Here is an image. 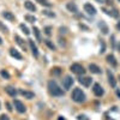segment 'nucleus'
Masks as SVG:
<instances>
[{
	"label": "nucleus",
	"instance_id": "a878e982",
	"mask_svg": "<svg viewBox=\"0 0 120 120\" xmlns=\"http://www.w3.org/2000/svg\"><path fill=\"white\" fill-rule=\"evenodd\" d=\"M19 28H21V29L23 30V31H24V34H25V35H29V34H30V31H29V29H28V28H26V26H25L24 24H21V25H19Z\"/></svg>",
	"mask_w": 120,
	"mask_h": 120
},
{
	"label": "nucleus",
	"instance_id": "a19ab883",
	"mask_svg": "<svg viewBox=\"0 0 120 120\" xmlns=\"http://www.w3.org/2000/svg\"><path fill=\"white\" fill-rule=\"evenodd\" d=\"M118 49H119V52H120V42H119V45H118Z\"/></svg>",
	"mask_w": 120,
	"mask_h": 120
},
{
	"label": "nucleus",
	"instance_id": "9b49d317",
	"mask_svg": "<svg viewBox=\"0 0 120 120\" xmlns=\"http://www.w3.org/2000/svg\"><path fill=\"white\" fill-rule=\"evenodd\" d=\"M19 94H21L22 96H24L25 98H29V100H31V98L34 97V93L28 91V90H23V89L19 90Z\"/></svg>",
	"mask_w": 120,
	"mask_h": 120
},
{
	"label": "nucleus",
	"instance_id": "4c0bfd02",
	"mask_svg": "<svg viewBox=\"0 0 120 120\" xmlns=\"http://www.w3.org/2000/svg\"><path fill=\"white\" fill-rule=\"evenodd\" d=\"M116 29H118V30H120V21H119V23L116 24Z\"/></svg>",
	"mask_w": 120,
	"mask_h": 120
},
{
	"label": "nucleus",
	"instance_id": "a18cd8bd",
	"mask_svg": "<svg viewBox=\"0 0 120 120\" xmlns=\"http://www.w3.org/2000/svg\"><path fill=\"white\" fill-rule=\"evenodd\" d=\"M119 79H120V78H119Z\"/></svg>",
	"mask_w": 120,
	"mask_h": 120
},
{
	"label": "nucleus",
	"instance_id": "f257e3e1",
	"mask_svg": "<svg viewBox=\"0 0 120 120\" xmlns=\"http://www.w3.org/2000/svg\"><path fill=\"white\" fill-rule=\"evenodd\" d=\"M48 91L53 96H61V95H64L63 89L56 84L55 81H49L48 82Z\"/></svg>",
	"mask_w": 120,
	"mask_h": 120
},
{
	"label": "nucleus",
	"instance_id": "2f4dec72",
	"mask_svg": "<svg viewBox=\"0 0 120 120\" xmlns=\"http://www.w3.org/2000/svg\"><path fill=\"white\" fill-rule=\"evenodd\" d=\"M43 13H45L46 16H49V17H55V15H54V13H52L51 11H43Z\"/></svg>",
	"mask_w": 120,
	"mask_h": 120
},
{
	"label": "nucleus",
	"instance_id": "58836bf2",
	"mask_svg": "<svg viewBox=\"0 0 120 120\" xmlns=\"http://www.w3.org/2000/svg\"><path fill=\"white\" fill-rule=\"evenodd\" d=\"M116 95H118V97H120V90H116Z\"/></svg>",
	"mask_w": 120,
	"mask_h": 120
},
{
	"label": "nucleus",
	"instance_id": "79ce46f5",
	"mask_svg": "<svg viewBox=\"0 0 120 120\" xmlns=\"http://www.w3.org/2000/svg\"><path fill=\"white\" fill-rule=\"evenodd\" d=\"M3 43V40H1V37H0V45H1Z\"/></svg>",
	"mask_w": 120,
	"mask_h": 120
},
{
	"label": "nucleus",
	"instance_id": "2eb2a0df",
	"mask_svg": "<svg viewBox=\"0 0 120 120\" xmlns=\"http://www.w3.org/2000/svg\"><path fill=\"white\" fill-rule=\"evenodd\" d=\"M24 6H25V8L26 10H29V11H36V7H35V5H34V3H31L30 0H26V1L24 3Z\"/></svg>",
	"mask_w": 120,
	"mask_h": 120
},
{
	"label": "nucleus",
	"instance_id": "f3484780",
	"mask_svg": "<svg viewBox=\"0 0 120 120\" xmlns=\"http://www.w3.org/2000/svg\"><path fill=\"white\" fill-rule=\"evenodd\" d=\"M3 17H4L5 19H7V21H10V22H13V21H15V16L10 12V11H4V12H3Z\"/></svg>",
	"mask_w": 120,
	"mask_h": 120
},
{
	"label": "nucleus",
	"instance_id": "72a5a7b5",
	"mask_svg": "<svg viewBox=\"0 0 120 120\" xmlns=\"http://www.w3.org/2000/svg\"><path fill=\"white\" fill-rule=\"evenodd\" d=\"M59 30H60V33H61V34H65V33L67 31V29H66V28H60Z\"/></svg>",
	"mask_w": 120,
	"mask_h": 120
},
{
	"label": "nucleus",
	"instance_id": "e433bc0d",
	"mask_svg": "<svg viewBox=\"0 0 120 120\" xmlns=\"http://www.w3.org/2000/svg\"><path fill=\"white\" fill-rule=\"evenodd\" d=\"M103 1H105L106 4H108V5H111V4H112V0H103Z\"/></svg>",
	"mask_w": 120,
	"mask_h": 120
},
{
	"label": "nucleus",
	"instance_id": "7ed1b4c3",
	"mask_svg": "<svg viewBox=\"0 0 120 120\" xmlns=\"http://www.w3.org/2000/svg\"><path fill=\"white\" fill-rule=\"evenodd\" d=\"M70 70L76 75H84L85 73V70L81 64H72L71 66H70Z\"/></svg>",
	"mask_w": 120,
	"mask_h": 120
},
{
	"label": "nucleus",
	"instance_id": "c03bdc74",
	"mask_svg": "<svg viewBox=\"0 0 120 120\" xmlns=\"http://www.w3.org/2000/svg\"><path fill=\"white\" fill-rule=\"evenodd\" d=\"M119 1H120V0H119Z\"/></svg>",
	"mask_w": 120,
	"mask_h": 120
},
{
	"label": "nucleus",
	"instance_id": "1a4fd4ad",
	"mask_svg": "<svg viewBox=\"0 0 120 120\" xmlns=\"http://www.w3.org/2000/svg\"><path fill=\"white\" fill-rule=\"evenodd\" d=\"M91 81H93V79L90 77H81V78H79V83H81L82 85H84V86H90Z\"/></svg>",
	"mask_w": 120,
	"mask_h": 120
},
{
	"label": "nucleus",
	"instance_id": "c9c22d12",
	"mask_svg": "<svg viewBox=\"0 0 120 120\" xmlns=\"http://www.w3.org/2000/svg\"><path fill=\"white\" fill-rule=\"evenodd\" d=\"M6 107H7V109H8V111H12V108H11V105H10V103H6Z\"/></svg>",
	"mask_w": 120,
	"mask_h": 120
},
{
	"label": "nucleus",
	"instance_id": "c85d7f7f",
	"mask_svg": "<svg viewBox=\"0 0 120 120\" xmlns=\"http://www.w3.org/2000/svg\"><path fill=\"white\" fill-rule=\"evenodd\" d=\"M0 29H1V31H3V33H7V31H8L7 26H5V25L3 24V22H0Z\"/></svg>",
	"mask_w": 120,
	"mask_h": 120
},
{
	"label": "nucleus",
	"instance_id": "dca6fc26",
	"mask_svg": "<svg viewBox=\"0 0 120 120\" xmlns=\"http://www.w3.org/2000/svg\"><path fill=\"white\" fill-rule=\"evenodd\" d=\"M107 76H108V81H109V84H111L113 88H115L116 85V82H115V79H114V76L111 71H107Z\"/></svg>",
	"mask_w": 120,
	"mask_h": 120
},
{
	"label": "nucleus",
	"instance_id": "bb28decb",
	"mask_svg": "<svg viewBox=\"0 0 120 120\" xmlns=\"http://www.w3.org/2000/svg\"><path fill=\"white\" fill-rule=\"evenodd\" d=\"M45 43H46V45H47L49 48H51L52 51H54V49H55V46H54V45H53L51 41H49V40H46V41H45Z\"/></svg>",
	"mask_w": 120,
	"mask_h": 120
},
{
	"label": "nucleus",
	"instance_id": "9d476101",
	"mask_svg": "<svg viewBox=\"0 0 120 120\" xmlns=\"http://www.w3.org/2000/svg\"><path fill=\"white\" fill-rule=\"evenodd\" d=\"M10 54H11V56H13V58H16V59H18V60H22V54L19 53L17 49H15V48H10Z\"/></svg>",
	"mask_w": 120,
	"mask_h": 120
},
{
	"label": "nucleus",
	"instance_id": "c756f323",
	"mask_svg": "<svg viewBox=\"0 0 120 120\" xmlns=\"http://www.w3.org/2000/svg\"><path fill=\"white\" fill-rule=\"evenodd\" d=\"M45 33H46L47 35H51V34H52V28H51V26L45 28Z\"/></svg>",
	"mask_w": 120,
	"mask_h": 120
},
{
	"label": "nucleus",
	"instance_id": "0eeeda50",
	"mask_svg": "<svg viewBox=\"0 0 120 120\" xmlns=\"http://www.w3.org/2000/svg\"><path fill=\"white\" fill-rule=\"evenodd\" d=\"M84 10H85L86 13L91 15V16H95L96 15V8L91 4H84Z\"/></svg>",
	"mask_w": 120,
	"mask_h": 120
},
{
	"label": "nucleus",
	"instance_id": "f03ea898",
	"mask_svg": "<svg viewBox=\"0 0 120 120\" xmlns=\"http://www.w3.org/2000/svg\"><path fill=\"white\" fill-rule=\"evenodd\" d=\"M71 97H72L73 101H75V102H77V103H82V102H84V101H85V94L82 91V89H79V88L73 89Z\"/></svg>",
	"mask_w": 120,
	"mask_h": 120
},
{
	"label": "nucleus",
	"instance_id": "4be33fe9",
	"mask_svg": "<svg viewBox=\"0 0 120 120\" xmlns=\"http://www.w3.org/2000/svg\"><path fill=\"white\" fill-rule=\"evenodd\" d=\"M36 1H37L38 4L46 6V7H51V6H52V3H49L48 0H36Z\"/></svg>",
	"mask_w": 120,
	"mask_h": 120
},
{
	"label": "nucleus",
	"instance_id": "393cba45",
	"mask_svg": "<svg viewBox=\"0 0 120 120\" xmlns=\"http://www.w3.org/2000/svg\"><path fill=\"white\" fill-rule=\"evenodd\" d=\"M0 75H1L4 78H6V79H8V78H10V73L6 71V70H1V71H0Z\"/></svg>",
	"mask_w": 120,
	"mask_h": 120
},
{
	"label": "nucleus",
	"instance_id": "5701e85b",
	"mask_svg": "<svg viewBox=\"0 0 120 120\" xmlns=\"http://www.w3.org/2000/svg\"><path fill=\"white\" fill-rule=\"evenodd\" d=\"M24 18H25L26 22H30V23H34V22L36 21V18H35L34 16H30V15H25Z\"/></svg>",
	"mask_w": 120,
	"mask_h": 120
},
{
	"label": "nucleus",
	"instance_id": "f8f14e48",
	"mask_svg": "<svg viewBox=\"0 0 120 120\" xmlns=\"http://www.w3.org/2000/svg\"><path fill=\"white\" fill-rule=\"evenodd\" d=\"M106 60H107V63H108V64H111V65H112L113 67H115V66L118 65L116 60H115V56H114L113 54H109V55H107Z\"/></svg>",
	"mask_w": 120,
	"mask_h": 120
},
{
	"label": "nucleus",
	"instance_id": "412c9836",
	"mask_svg": "<svg viewBox=\"0 0 120 120\" xmlns=\"http://www.w3.org/2000/svg\"><path fill=\"white\" fill-rule=\"evenodd\" d=\"M51 73L53 76H60V73H61V68H60V67H53Z\"/></svg>",
	"mask_w": 120,
	"mask_h": 120
},
{
	"label": "nucleus",
	"instance_id": "ddd939ff",
	"mask_svg": "<svg viewBox=\"0 0 120 120\" xmlns=\"http://www.w3.org/2000/svg\"><path fill=\"white\" fill-rule=\"evenodd\" d=\"M89 70H90V72H91V73H95V75L101 73V68H100L97 65H95V64H90L89 65Z\"/></svg>",
	"mask_w": 120,
	"mask_h": 120
},
{
	"label": "nucleus",
	"instance_id": "ea45409f",
	"mask_svg": "<svg viewBox=\"0 0 120 120\" xmlns=\"http://www.w3.org/2000/svg\"><path fill=\"white\" fill-rule=\"evenodd\" d=\"M58 120H65V119H64L63 116H59V118H58Z\"/></svg>",
	"mask_w": 120,
	"mask_h": 120
},
{
	"label": "nucleus",
	"instance_id": "6e6552de",
	"mask_svg": "<svg viewBox=\"0 0 120 120\" xmlns=\"http://www.w3.org/2000/svg\"><path fill=\"white\" fill-rule=\"evenodd\" d=\"M28 42H29L30 49H31V52H33V55H34L35 58H37V56H38V51H37V47H36V45L34 43L33 40H28Z\"/></svg>",
	"mask_w": 120,
	"mask_h": 120
},
{
	"label": "nucleus",
	"instance_id": "a211bd4d",
	"mask_svg": "<svg viewBox=\"0 0 120 120\" xmlns=\"http://www.w3.org/2000/svg\"><path fill=\"white\" fill-rule=\"evenodd\" d=\"M5 91H6V93H7V94H8L10 96H12V97H15V96L17 95V91H16V89H15L13 86H10V85L5 88Z\"/></svg>",
	"mask_w": 120,
	"mask_h": 120
},
{
	"label": "nucleus",
	"instance_id": "473e14b6",
	"mask_svg": "<svg viewBox=\"0 0 120 120\" xmlns=\"http://www.w3.org/2000/svg\"><path fill=\"white\" fill-rule=\"evenodd\" d=\"M0 120H10V118L6 114H1V115H0Z\"/></svg>",
	"mask_w": 120,
	"mask_h": 120
},
{
	"label": "nucleus",
	"instance_id": "f704fd0d",
	"mask_svg": "<svg viewBox=\"0 0 120 120\" xmlns=\"http://www.w3.org/2000/svg\"><path fill=\"white\" fill-rule=\"evenodd\" d=\"M85 116L84 115H78V120H88V119H84Z\"/></svg>",
	"mask_w": 120,
	"mask_h": 120
},
{
	"label": "nucleus",
	"instance_id": "37998d69",
	"mask_svg": "<svg viewBox=\"0 0 120 120\" xmlns=\"http://www.w3.org/2000/svg\"><path fill=\"white\" fill-rule=\"evenodd\" d=\"M0 107H1V105H0Z\"/></svg>",
	"mask_w": 120,
	"mask_h": 120
},
{
	"label": "nucleus",
	"instance_id": "b1692460",
	"mask_svg": "<svg viewBox=\"0 0 120 120\" xmlns=\"http://www.w3.org/2000/svg\"><path fill=\"white\" fill-rule=\"evenodd\" d=\"M109 16H112V17H114V18H116L118 16H119V12H118V10L116 8H114V10H112V11H109V12H107Z\"/></svg>",
	"mask_w": 120,
	"mask_h": 120
},
{
	"label": "nucleus",
	"instance_id": "cd10ccee",
	"mask_svg": "<svg viewBox=\"0 0 120 120\" xmlns=\"http://www.w3.org/2000/svg\"><path fill=\"white\" fill-rule=\"evenodd\" d=\"M34 33H35V35H36V38L38 40V41H41V36H40V30H38L37 28H34Z\"/></svg>",
	"mask_w": 120,
	"mask_h": 120
},
{
	"label": "nucleus",
	"instance_id": "7c9ffc66",
	"mask_svg": "<svg viewBox=\"0 0 120 120\" xmlns=\"http://www.w3.org/2000/svg\"><path fill=\"white\" fill-rule=\"evenodd\" d=\"M105 49H106L105 41H103V40H101V51H100V52H101V53H103V52H105Z\"/></svg>",
	"mask_w": 120,
	"mask_h": 120
},
{
	"label": "nucleus",
	"instance_id": "20e7f679",
	"mask_svg": "<svg viewBox=\"0 0 120 120\" xmlns=\"http://www.w3.org/2000/svg\"><path fill=\"white\" fill-rule=\"evenodd\" d=\"M72 84H73V78L71 77V76H65V78L63 79V86H64V89H70L72 86Z\"/></svg>",
	"mask_w": 120,
	"mask_h": 120
},
{
	"label": "nucleus",
	"instance_id": "aec40b11",
	"mask_svg": "<svg viewBox=\"0 0 120 120\" xmlns=\"http://www.w3.org/2000/svg\"><path fill=\"white\" fill-rule=\"evenodd\" d=\"M98 26H100V29H101V31H102L103 34H107V33H108V26L106 25L105 22H100V23H98Z\"/></svg>",
	"mask_w": 120,
	"mask_h": 120
},
{
	"label": "nucleus",
	"instance_id": "6ab92c4d",
	"mask_svg": "<svg viewBox=\"0 0 120 120\" xmlns=\"http://www.w3.org/2000/svg\"><path fill=\"white\" fill-rule=\"evenodd\" d=\"M15 40H16V42H17V43H18V45L21 46V47L24 49V51H25V48H26V47H25V43H24L23 40H22L21 37H19L18 35H15Z\"/></svg>",
	"mask_w": 120,
	"mask_h": 120
},
{
	"label": "nucleus",
	"instance_id": "4468645a",
	"mask_svg": "<svg viewBox=\"0 0 120 120\" xmlns=\"http://www.w3.org/2000/svg\"><path fill=\"white\" fill-rule=\"evenodd\" d=\"M66 7H67L68 11H70V12H72V13H77V12H78V7L76 6L75 3H67Z\"/></svg>",
	"mask_w": 120,
	"mask_h": 120
},
{
	"label": "nucleus",
	"instance_id": "39448f33",
	"mask_svg": "<svg viewBox=\"0 0 120 120\" xmlns=\"http://www.w3.org/2000/svg\"><path fill=\"white\" fill-rule=\"evenodd\" d=\"M93 91H94V94H95L97 97H100V96H102V95H103V89H102V86L100 85L98 83H95V84H94V86H93Z\"/></svg>",
	"mask_w": 120,
	"mask_h": 120
},
{
	"label": "nucleus",
	"instance_id": "423d86ee",
	"mask_svg": "<svg viewBox=\"0 0 120 120\" xmlns=\"http://www.w3.org/2000/svg\"><path fill=\"white\" fill-rule=\"evenodd\" d=\"M15 108L17 109V111L19 112V113H24L25 111H26V108H25V106L19 101V100H15Z\"/></svg>",
	"mask_w": 120,
	"mask_h": 120
}]
</instances>
